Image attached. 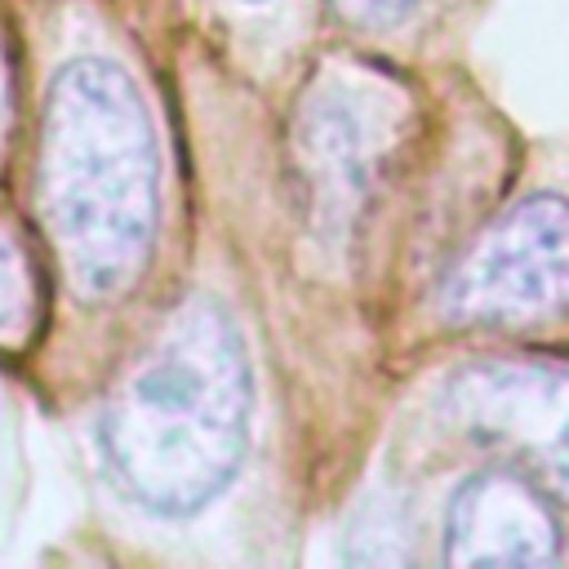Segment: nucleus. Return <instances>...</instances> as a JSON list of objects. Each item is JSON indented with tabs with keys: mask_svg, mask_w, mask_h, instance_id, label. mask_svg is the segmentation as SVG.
Returning <instances> with one entry per match:
<instances>
[{
	"mask_svg": "<svg viewBox=\"0 0 569 569\" xmlns=\"http://www.w3.org/2000/svg\"><path fill=\"white\" fill-rule=\"evenodd\" d=\"M449 565H551L560 560V533L551 507L533 480L516 467L471 476L445 516Z\"/></svg>",
	"mask_w": 569,
	"mask_h": 569,
	"instance_id": "5",
	"label": "nucleus"
},
{
	"mask_svg": "<svg viewBox=\"0 0 569 569\" xmlns=\"http://www.w3.org/2000/svg\"><path fill=\"white\" fill-rule=\"evenodd\" d=\"M298 178L320 227H347L373 173V133L342 98H320L298 116Z\"/></svg>",
	"mask_w": 569,
	"mask_h": 569,
	"instance_id": "6",
	"label": "nucleus"
},
{
	"mask_svg": "<svg viewBox=\"0 0 569 569\" xmlns=\"http://www.w3.org/2000/svg\"><path fill=\"white\" fill-rule=\"evenodd\" d=\"M36 293H31V271L18 249V240L0 227V342H22L31 329Z\"/></svg>",
	"mask_w": 569,
	"mask_h": 569,
	"instance_id": "7",
	"label": "nucleus"
},
{
	"mask_svg": "<svg viewBox=\"0 0 569 569\" xmlns=\"http://www.w3.org/2000/svg\"><path fill=\"white\" fill-rule=\"evenodd\" d=\"M9 129V71H4V53H0V142Z\"/></svg>",
	"mask_w": 569,
	"mask_h": 569,
	"instance_id": "9",
	"label": "nucleus"
},
{
	"mask_svg": "<svg viewBox=\"0 0 569 569\" xmlns=\"http://www.w3.org/2000/svg\"><path fill=\"white\" fill-rule=\"evenodd\" d=\"M413 4L418 0H333V9L356 27H387V22L405 18Z\"/></svg>",
	"mask_w": 569,
	"mask_h": 569,
	"instance_id": "8",
	"label": "nucleus"
},
{
	"mask_svg": "<svg viewBox=\"0 0 569 569\" xmlns=\"http://www.w3.org/2000/svg\"><path fill=\"white\" fill-rule=\"evenodd\" d=\"M445 413L467 440L507 453L538 489L569 502V369L485 360L449 378Z\"/></svg>",
	"mask_w": 569,
	"mask_h": 569,
	"instance_id": "4",
	"label": "nucleus"
},
{
	"mask_svg": "<svg viewBox=\"0 0 569 569\" xmlns=\"http://www.w3.org/2000/svg\"><path fill=\"white\" fill-rule=\"evenodd\" d=\"M569 307V204L529 196L498 213L440 289L453 325H529Z\"/></svg>",
	"mask_w": 569,
	"mask_h": 569,
	"instance_id": "3",
	"label": "nucleus"
},
{
	"mask_svg": "<svg viewBox=\"0 0 569 569\" xmlns=\"http://www.w3.org/2000/svg\"><path fill=\"white\" fill-rule=\"evenodd\" d=\"M253 378L231 316L196 298L138 360L102 413L120 489L156 516H191L222 493L249 445Z\"/></svg>",
	"mask_w": 569,
	"mask_h": 569,
	"instance_id": "1",
	"label": "nucleus"
},
{
	"mask_svg": "<svg viewBox=\"0 0 569 569\" xmlns=\"http://www.w3.org/2000/svg\"><path fill=\"white\" fill-rule=\"evenodd\" d=\"M40 209L80 298H120L147 267L160 213V156L142 93L102 58H76L53 76Z\"/></svg>",
	"mask_w": 569,
	"mask_h": 569,
	"instance_id": "2",
	"label": "nucleus"
}]
</instances>
